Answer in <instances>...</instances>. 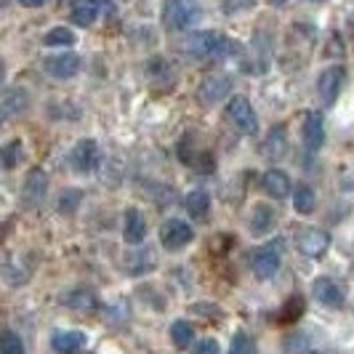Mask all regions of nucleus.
Masks as SVG:
<instances>
[{
    "mask_svg": "<svg viewBox=\"0 0 354 354\" xmlns=\"http://www.w3.org/2000/svg\"><path fill=\"white\" fill-rule=\"evenodd\" d=\"M147 77L152 80V83H165V86H171L174 88V70H171V64L165 62V59H152L149 62V67H147Z\"/></svg>",
    "mask_w": 354,
    "mask_h": 354,
    "instance_id": "nucleus-24",
    "label": "nucleus"
},
{
    "mask_svg": "<svg viewBox=\"0 0 354 354\" xmlns=\"http://www.w3.org/2000/svg\"><path fill=\"white\" fill-rule=\"evenodd\" d=\"M230 91H232V80L227 75H208V77L200 83L197 102L203 106H213V104H218L221 99H227Z\"/></svg>",
    "mask_w": 354,
    "mask_h": 354,
    "instance_id": "nucleus-8",
    "label": "nucleus"
},
{
    "mask_svg": "<svg viewBox=\"0 0 354 354\" xmlns=\"http://www.w3.org/2000/svg\"><path fill=\"white\" fill-rule=\"evenodd\" d=\"M62 301L67 304L70 309H77V312H93L99 306V299L93 290H86V288H77L67 296H62Z\"/></svg>",
    "mask_w": 354,
    "mask_h": 354,
    "instance_id": "nucleus-22",
    "label": "nucleus"
},
{
    "mask_svg": "<svg viewBox=\"0 0 354 354\" xmlns=\"http://www.w3.org/2000/svg\"><path fill=\"white\" fill-rule=\"evenodd\" d=\"M322 354H338V352H322Z\"/></svg>",
    "mask_w": 354,
    "mask_h": 354,
    "instance_id": "nucleus-37",
    "label": "nucleus"
},
{
    "mask_svg": "<svg viewBox=\"0 0 354 354\" xmlns=\"http://www.w3.org/2000/svg\"><path fill=\"white\" fill-rule=\"evenodd\" d=\"M325 142V123H322V115L319 112H309L306 120H304V144L309 152H317Z\"/></svg>",
    "mask_w": 354,
    "mask_h": 354,
    "instance_id": "nucleus-16",
    "label": "nucleus"
},
{
    "mask_svg": "<svg viewBox=\"0 0 354 354\" xmlns=\"http://www.w3.org/2000/svg\"><path fill=\"white\" fill-rule=\"evenodd\" d=\"M21 139H14V142H8L3 147V168L6 171H14L19 165V160H21Z\"/></svg>",
    "mask_w": 354,
    "mask_h": 354,
    "instance_id": "nucleus-29",
    "label": "nucleus"
},
{
    "mask_svg": "<svg viewBox=\"0 0 354 354\" xmlns=\"http://www.w3.org/2000/svg\"><path fill=\"white\" fill-rule=\"evenodd\" d=\"M274 221H277L274 211H272L266 203H256L253 211H250V218H248L250 234H266V232H272Z\"/></svg>",
    "mask_w": 354,
    "mask_h": 354,
    "instance_id": "nucleus-19",
    "label": "nucleus"
},
{
    "mask_svg": "<svg viewBox=\"0 0 354 354\" xmlns=\"http://www.w3.org/2000/svg\"><path fill=\"white\" fill-rule=\"evenodd\" d=\"M230 354H256V346H253V341H250L248 333H243V330H240V333H234Z\"/></svg>",
    "mask_w": 354,
    "mask_h": 354,
    "instance_id": "nucleus-31",
    "label": "nucleus"
},
{
    "mask_svg": "<svg viewBox=\"0 0 354 354\" xmlns=\"http://www.w3.org/2000/svg\"><path fill=\"white\" fill-rule=\"evenodd\" d=\"M344 77H346L344 67H328V70L317 77L319 102H322L325 106L336 104L338 93H341V86H344Z\"/></svg>",
    "mask_w": 354,
    "mask_h": 354,
    "instance_id": "nucleus-10",
    "label": "nucleus"
},
{
    "mask_svg": "<svg viewBox=\"0 0 354 354\" xmlns=\"http://www.w3.org/2000/svg\"><path fill=\"white\" fill-rule=\"evenodd\" d=\"M285 152H288V133H285V128L283 125L280 128H272L264 142V155L269 160H283Z\"/></svg>",
    "mask_w": 354,
    "mask_h": 354,
    "instance_id": "nucleus-21",
    "label": "nucleus"
},
{
    "mask_svg": "<svg viewBox=\"0 0 354 354\" xmlns=\"http://www.w3.org/2000/svg\"><path fill=\"white\" fill-rule=\"evenodd\" d=\"M312 296L317 299L322 306H330V309H338L346 304V288L333 280V277H319L312 283Z\"/></svg>",
    "mask_w": 354,
    "mask_h": 354,
    "instance_id": "nucleus-9",
    "label": "nucleus"
},
{
    "mask_svg": "<svg viewBox=\"0 0 354 354\" xmlns=\"http://www.w3.org/2000/svg\"><path fill=\"white\" fill-rule=\"evenodd\" d=\"M99 14H102V8H99L96 0H75L70 19L75 24H80V27H91L99 19Z\"/></svg>",
    "mask_w": 354,
    "mask_h": 354,
    "instance_id": "nucleus-20",
    "label": "nucleus"
},
{
    "mask_svg": "<svg viewBox=\"0 0 354 354\" xmlns=\"http://www.w3.org/2000/svg\"><path fill=\"white\" fill-rule=\"evenodd\" d=\"M70 162L77 174H93L102 162V152H99V144L93 139H83L72 147L70 152Z\"/></svg>",
    "mask_w": 354,
    "mask_h": 354,
    "instance_id": "nucleus-6",
    "label": "nucleus"
},
{
    "mask_svg": "<svg viewBox=\"0 0 354 354\" xmlns=\"http://www.w3.org/2000/svg\"><path fill=\"white\" fill-rule=\"evenodd\" d=\"M96 3H99L102 14H106V17H112V14H115V3H112V0H96Z\"/></svg>",
    "mask_w": 354,
    "mask_h": 354,
    "instance_id": "nucleus-35",
    "label": "nucleus"
},
{
    "mask_svg": "<svg viewBox=\"0 0 354 354\" xmlns=\"http://www.w3.org/2000/svg\"><path fill=\"white\" fill-rule=\"evenodd\" d=\"M187 211L192 218H205L208 211H211V197L205 189H195V192H189L187 195Z\"/></svg>",
    "mask_w": 354,
    "mask_h": 354,
    "instance_id": "nucleus-23",
    "label": "nucleus"
},
{
    "mask_svg": "<svg viewBox=\"0 0 354 354\" xmlns=\"http://www.w3.org/2000/svg\"><path fill=\"white\" fill-rule=\"evenodd\" d=\"M195 354H221V346L216 338H203L195 346Z\"/></svg>",
    "mask_w": 354,
    "mask_h": 354,
    "instance_id": "nucleus-34",
    "label": "nucleus"
},
{
    "mask_svg": "<svg viewBox=\"0 0 354 354\" xmlns=\"http://www.w3.org/2000/svg\"><path fill=\"white\" fill-rule=\"evenodd\" d=\"M123 237L128 245H139L147 237V221L139 208H128L125 211V224H123Z\"/></svg>",
    "mask_w": 354,
    "mask_h": 354,
    "instance_id": "nucleus-15",
    "label": "nucleus"
},
{
    "mask_svg": "<svg viewBox=\"0 0 354 354\" xmlns=\"http://www.w3.org/2000/svg\"><path fill=\"white\" fill-rule=\"evenodd\" d=\"M261 189H264L269 197H274V200H285V197L290 195V178L285 176L283 171H277V168H272V171H266L264 178H261Z\"/></svg>",
    "mask_w": 354,
    "mask_h": 354,
    "instance_id": "nucleus-17",
    "label": "nucleus"
},
{
    "mask_svg": "<svg viewBox=\"0 0 354 354\" xmlns=\"http://www.w3.org/2000/svg\"><path fill=\"white\" fill-rule=\"evenodd\" d=\"M283 352L285 354H309L312 352V341L306 333H290L283 341Z\"/></svg>",
    "mask_w": 354,
    "mask_h": 354,
    "instance_id": "nucleus-28",
    "label": "nucleus"
},
{
    "mask_svg": "<svg viewBox=\"0 0 354 354\" xmlns=\"http://www.w3.org/2000/svg\"><path fill=\"white\" fill-rule=\"evenodd\" d=\"M51 346L56 354H77L86 346V333L83 330H56Z\"/></svg>",
    "mask_w": 354,
    "mask_h": 354,
    "instance_id": "nucleus-14",
    "label": "nucleus"
},
{
    "mask_svg": "<svg viewBox=\"0 0 354 354\" xmlns=\"http://www.w3.org/2000/svg\"><path fill=\"white\" fill-rule=\"evenodd\" d=\"M192 338H195V328H192L187 319H176V322L171 325V341L176 344L178 349L192 346Z\"/></svg>",
    "mask_w": 354,
    "mask_h": 354,
    "instance_id": "nucleus-25",
    "label": "nucleus"
},
{
    "mask_svg": "<svg viewBox=\"0 0 354 354\" xmlns=\"http://www.w3.org/2000/svg\"><path fill=\"white\" fill-rule=\"evenodd\" d=\"M197 6H192L189 0H165L162 3V21L168 30H187L192 27V21L197 19Z\"/></svg>",
    "mask_w": 354,
    "mask_h": 354,
    "instance_id": "nucleus-3",
    "label": "nucleus"
},
{
    "mask_svg": "<svg viewBox=\"0 0 354 354\" xmlns=\"http://www.w3.org/2000/svg\"><path fill=\"white\" fill-rule=\"evenodd\" d=\"M227 115H230V120L240 133L253 136L259 131V118H256V112H253V106L245 96H232L230 104H227Z\"/></svg>",
    "mask_w": 354,
    "mask_h": 354,
    "instance_id": "nucleus-5",
    "label": "nucleus"
},
{
    "mask_svg": "<svg viewBox=\"0 0 354 354\" xmlns=\"http://www.w3.org/2000/svg\"><path fill=\"white\" fill-rule=\"evenodd\" d=\"M43 43L46 46H75L77 37H75V32H72L70 27H53V30H48L43 35Z\"/></svg>",
    "mask_w": 354,
    "mask_h": 354,
    "instance_id": "nucleus-27",
    "label": "nucleus"
},
{
    "mask_svg": "<svg viewBox=\"0 0 354 354\" xmlns=\"http://www.w3.org/2000/svg\"><path fill=\"white\" fill-rule=\"evenodd\" d=\"M296 245H299V250L306 259H322L330 248V234L317 230V227H306V230L299 232Z\"/></svg>",
    "mask_w": 354,
    "mask_h": 354,
    "instance_id": "nucleus-7",
    "label": "nucleus"
},
{
    "mask_svg": "<svg viewBox=\"0 0 354 354\" xmlns=\"http://www.w3.org/2000/svg\"><path fill=\"white\" fill-rule=\"evenodd\" d=\"M80 200H83V195L77 192V189H64V195L59 197V213H75L77 211V205H80Z\"/></svg>",
    "mask_w": 354,
    "mask_h": 354,
    "instance_id": "nucleus-30",
    "label": "nucleus"
},
{
    "mask_svg": "<svg viewBox=\"0 0 354 354\" xmlns=\"http://www.w3.org/2000/svg\"><path fill=\"white\" fill-rule=\"evenodd\" d=\"M43 70L48 72V75H53V77H59V80H64V77L77 75V70H80V59H77L75 53L46 56V59H43Z\"/></svg>",
    "mask_w": 354,
    "mask_h": 354,
    "instance_id": "nucleus-11",
    "label": "nucleus"
},
{
    "mask_svg": "<svg viewBox=\"0 0 354 354\" xmlns=\"http://www.w3.org/2000/svg\"><path fill=\"white\" fill-rule=\"evenodd\" d=\"M184 53H192L197 59H230L243 53V46L221 32H195L184 40Z\"/></svg>",
    "mask_w": 354,
    "mask_h": 354,
    "instance_id": "nucleus-1",
    "label": "nucleus"
},
{
    "mask_svg": "<svg viewBox=\"0 0 354 354\" xmlns=\"http://www.w3.org/2000/svg\"><path fill=\"white\" fill-rule=\"evenodd\" d=\"M46 192H48V176H46L40 168L30 171V176H27V181H24V192H21L24 203L32 205V208H37V205L46 200Z\"/></svg>",
    "mask_w": 354,
    "mask_h": 354,
    "instance_id": "nucleus-13",
    "label": "nucleus"
},
{
    "mask_svg": "<svg viewBox=\"0 0 354 354\" xmlns=\"http://www.w3.org/2000/svg\"><path fill=\"white\" fill-rule=\"evenodd\" d=\"M301 312H304V299L293 296L290 301L285 304V309H283V315H280V319H283V322H293V319L299 317Z\"/></svg>",
    "mask_w": 354,
    "mask_h": 354,
    "instance_id": "nucleus-33",
    "label": "nucleus"
},
{
    "mask_svg": "<svg viewBox=\"0 0 354 354\" xmlns=\"http://www.w3.org/2000/svg\"><path fill=\"white\" fill-rule=\"evenodd\" d=\"M30 104V96H27V91L24 88H8L3 93V102H0V118L3 120H8V118H14L19 112H24Z\"/></svg>",
    "mask_w": 354,
    "mask_h": 354,
    "instance_id": "nucleus-18",
    "label": "nucleus"
},
{
    "mask_svg": "<svg viewBox=\"0 0 354 354\" xmlns=\"http://www.w3.org/2000/svg\"><path fill=\"white\" fill-rule=\"evenodd\" d=\"M3 354H24V344L14 330L3 333Z\"/></svg>",
    "mask_w": 354,
    "mask_h": 354,
    "instance_id": "nucleus-32",
    "label": "nucleus"
},
{
    "mask_svg": "<svg viewBox=\"0 0 354 354\" xmlns=\"http://www.w3.org/2000/svg\"><path fill=\"white\" fill-rule=\"evenodd\" d=\"M155 266H158L155 250H131V253L123 256V269L125 274H131V277H142Z\"/></svg>",
    "mask_w": 354,
    "mask_h": 354,
    "instance_id": "nucleus-12",
    "label": "nucleus"
},
{
    "mask_svg": "<svg viewBox=\"0 0 354 354\" xmlns=\"http://www.w3.org/2000/svg\"><path fill=\"white\" fill-rule=\"evenodd\" d=\"M192 240H195V232H192V227L187 221H181V218L162 221V227H160V245L165 250H181L184 245H189Z\"/></svg>",
    "mask_w": 354,
    "mask_h": 354,
    "instance_id": "nucleus-4",
    "label": "nucleus"
},
{
    "mask_svg": "<svg viewBox=\"0 0 354 354\" xmlns=\"http://www.w3.org/2000/svg\"><path fill=\"white\" fill-rule=\"evenodd\" d=\"M315 192H312V187H306V184H299V189L293 192V208L301 213V216H309V213H315Z\"/></svg>",
    "mask_w": 354,
    "mask_h": 354,
    "instance_id": "nucleus-26",
    "label": "nucleus"
},
{
    "mask_svg": "<svg viewBox=\"0 0 354 354\" xmlns=\"http://www.w3.org/2000/svg\"><path fill=\"white\" fill-rule=\"evenodd\" d=\"M283 264V240H272L261 248L250 250V269L259 280H269Z\"/></svg>",
    "mask_w": 354,
    "mask_h": 354,
    "instance_id": "nucleus-2",
    "label": "nucleus"
},
{
    "mask_svg": "<svg viewBox=\"0 0 354 354\" xmlns=\"http://www.w3.org/2000/svg\"><path fill=\"white\" fill-rule=\"evenodd\" d=\"M24 8H40V6H46L48 0H19Z\"/></svg>",
    "mask_w": 354,
    "mask_h": 354,
    "instance_id": "nucleus-36",
    "label": "nucleus"
}]
</instances>
